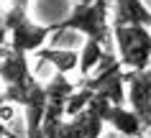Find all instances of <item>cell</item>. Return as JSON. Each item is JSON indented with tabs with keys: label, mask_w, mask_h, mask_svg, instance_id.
Instances as JSON below:
<instances>
[{
	"label": "cell",
	"mask_w": 151,
	"mask_h": 138,
	"mask_svg": "<svg viewBox=\"0 0 151 138\" xmlns=\"http://www.w3.org/2000/svg\"><path fill=\"white\" fill-rule=\"evenodd\" d=\"M51 28L56 31H64V28H72V31H80L85 39H97L103 41L108 39L110 33V13H108V0H90V3H74V8L69 10V16L51 23Z\"/></svg>",
	"instance_id": "obj_1"
},
{
	"label": "cell",
	"mask_w": 151,
	"mask_h": 138,
	"mask_svg": "<svg viewBox=\"0 0 151 138\" xmlns=\"http://www.w3.org/2000/svg\"><path fill=\"white\" fill-rule=\"evenodd\" d=\"M113 41L123 69H143L151 64V31L141 23L113 26Z\"/></svg>",
	"instance_id": "obj_2"
},
{
	"label": "cell",
	"mask_w": 151,
	"mask_h": 138,
	"mask_svg": "<svg viewBox=\"0 0 151 138\" xmlns=\"http://www.w3.org/2000/svg\"><path fill=\"white\" fill-rule=\"evenodd\" d=\"M5 31L10 33V49L28 54V51L41 49L44 41L54 33V28H51V26L33 23L31 18H28V13H26V8L13 5L10 13L5 16Z\"/></svg>",
	"instance_id": "obj_3"
},
{
	"label": "cell",
	"mask_w": 151,
	"mask_h": 138,
	"mask_svg": "<svg viewBox=\"0 0 151 138\" xmlns=\"http://www.w3.org/2000/svg\"><path fill=\"white\" fill-rule=\"evenodd\" d=\"M126 95L138 118L143 130L151 128V66L143 69H126Z\"/></svg>",
	"instance_id": "obj_4"
},
{
	"label": "cell",
	"mask_w": 151,
	"mask_h": 138,
	"mask_svg": "<svg viewBox=\"0 0 151 138\" xmlns=\"http://www.w3.org/2000/svg\"><path fill=\"white\" fill-rule=\"evenodd\" d=\"M108 13H110V26H151V10L141 0H108Z\"/></svg>",
	"instance_id": "obj_5"
},
{
	"label": "cell",
	"mask_w": 151,
	"mask_h": 138,
	"mask_svg": "<svg viewBox=\"0 0 151 138\" xmlns=\"http://www.w3.org/2000/svg\"><path fill=\"white\" fill-rule=\"evenodd\" d=\"M21 107L26 113V133H28V138H41V118H44V107H46V92H44V84L39 79L31 84Z\"/></svg>",
	"instance_id": "obj_6"
},
{
	"label": "cell",
	"mask_w": 151,
	"mask_h": 138,
	"mask_svg": "<svg viewBox=\"0 0 151 138\" xmlns=\"http://www.w3.org/2000/svg\"><path fill=\"white\" fill-rule=\"evenodd\" d=\"M105 125H113L123 138H141L143 136V125L141 118L133 110H126L123 105H110L105 113Z\"/></svg>",
	"instance_id": "obj_7"
},
{
	"label": "cell",
	"mask_w": 151,
	"mask_h": 138,
	"mask_svg": "<svg viewBox=\"0 0 151 138\" xmlns=\"http://www.w3.org/2000/svg\"><path fill=\"white\" fill-rule=\"evenodd\" d=\"M31 77V69H28V59H26L23 51H5L0 54V79L3 84H16V82Z\"/></svg>",
	"instance_id": "obj_8"
},
{
	"label": "cell",
	"mask_w": 151,
	"mask_h": 138,
	"mask_svg": "<svg viewBox=\"0 0 151 138\" xmlns=\"http://www.w3.org/2000/svg\"><path fill=\"white\" fill-rule=\"evenodd\" d=\"M36 54L62 74H69L72 69H77V61H80V51L74 49H44L41 46V49H36Z\"/></svg>",
	"instance_id": "obj_9"
},
{
	"label": "cell",
	"mask_w": 151,
	"mask_h": 138,
	"mask_svg": "<svg viewBox=\"0 0 151 138\" xmlns=\"http://www.w3.org/2000/svg\"><path fill=\"white\" fill-rule=\"evenodd\" d=\"M103 56H105L103 41H97V39H85V46L80 49V61H77L80 74H82V77H87L92 69H97V64H100V59H103Z\"/></svg>",
	"instance_id": "obj_10"
},
{
	"label": "cell",
	"mask_w": 151,
	"mask_h": 138,
	"mask_svg": "<svg viewBox=\"0 0 151 138\" xmlns=\"http://www.w3.org/2000/svg\"><path fill=\"white\" fill-rule=\"evenodd\" d=\"M72 118L80 123L82 136H85V138H100V133H103V128H105L103 115L97 113V110L90 105V102H87V107H85V110H80L77 115H72Z\"/></svg>",
	"instance_id": "obj_11"
},
{
	"label": "cell",
	"mask_w": 151,
	"mask_h": 138,
	"mask_svg": "<svg viewBox=\"0 0 151 138\" xmlns=\"http://www.w3.org/2000/svg\"><path fill=\"white\" fill-rule=\"evenodd\" d=\"M74 87H77V84H72V82L67 79V74L56 72L54 77L44 84V92H46V100H49V102H62V105H64V100L69 97V92Z\"/></svg>",
	"instance_id": "obj_12"
},
{
	"label": "cell",
	"mask_w": 151,
	"mask_h": 138,
	"mask_svg": "<svg viewBox=\"0 0 151 138\" xmlns=\"http://www.w3.org/2000/svg\"><path fill=\"white\" fill-rule=\"evenodd\" d=\"M92 95H95V92H92L87 84H85L82 89L74 87V89L69 92V97L64 100V115H67V118H72V115H77L80 110H85V107H87V102L92 100Z\"/></svg>",
	"instance_id": "obj_13"
},
{
	"label": "cell",
	"mask_w": 151,
	"mask_h": 138,
	"mask_svg": "<svg viewBox=\"0 0 151 138\" xmlns=\"http://www.w3.org/2000/svg\"><path fill=\"white\" fill-rule=\"evenodd\" d=\"M49 138H85V136H82V128H80V123L74 120V118H64Z\"/></svg>",
	"instance_id": "obj_14"
},
{
	"label": "cell",
	"mask_w": 151,
	"mask_h": 138,
	"mask_svg": "<svg viewBox=\"0 0 151 138\" xmlns=\"http://www.w3.org/2000/svg\"><path fill=\"white\" fill-rule=\"evenodd\" d=\"M0 136H3V138H13V133L5 130V123H3V120H0Z\"/></svg>",
	"instance_id": "obj_15"
},
{
	"label": "cell",
	"mask_w": 151,
	"mask_h": 138,
	"mask_svg": "<svg viewBox=\"0 0 151 138\" xmlns=\"http://www.w3.org/2000/svg\"><path fill=\"white\" fill-rule=\"evenodd\" d=\"M16 5H18V8H26V5H28V0H16Z\"/></svg>",
	"instance_id": "obj_16"
},
{
	"label": "cell",
	"mask_w": 151,
	"mask_h": 138,
	"mask_svg": "<svg viewBox=\"0 0 151 138\" xmlns=\"http://www.w3.org/2000/svg\"><path fill=\"white\" fill-rule=\"evenodd\" d=\"M74 3H90V0H74Z\"/></svg>",
	"instance_id": "obj_17"
},
{
	"label": "cell",
	"mask_w": 151,
	"mask_h": 138,
	"mask_svg": "<svg viewBox=\"0 0 151 138\" xmlns=\"http://www.w3.org/2000/svg\"><path fill=\"white\" fill-rule=\"evenodd\" d=\"M141 138H143V136H141Z\"/></svg>",
	"instance_id": "obj_18"
}]
</instances>
